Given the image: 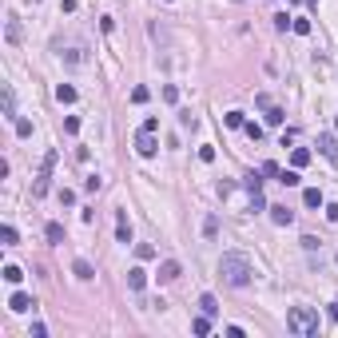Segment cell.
<instances>
[{
  "instance_id": "ffe728a7",
  "label": "cell",
  "mask_w": 338,
  "mask_h": 338,
  "mask_svg": "<svg viewBox=\"0 0 338 338\" xmlns=\"http://www.w3.org/2000/svg\"><path fill=\"white\" fill-rule=\"evenodd\" d=\"M48 243H64V227L60 223H48Z\"/></svg>"
},
{
  "instance_id": "52a82bcc",
  "label": "cell",
  "mask_w": 338,
  "mask_h": 338,
  "mask_svg": "<svg viewBox=\"0 0 338 338\" xmlns=\"http://www.w3.org/2000/svg\"><path fill=\"white\" fill-rule=\"evenodd\" d=\"M127 287H132V291H143V287H147V271H143V267H132V271H127Z\"/></svg>"
},
{
  "instance_id": "f546056e",
  "label": "cell",
  "mask_w": 338,
  "mask_h": 338,
  "mask_svg": "<svg viewBox=\"0 0 338 338\" xmlns=\"http://www.w3.org/2000/svg\"><path fill=\"white\" fill-rule=\"evenodd\" d=\"M215 231H219L215 219H207V223H203V235H207V239H215Z\"/></svg>"
},
{
  "instance_id": "4dcf8cb0",
  "label": "cell",
  "mask_w": 338,
  "mask_h": 338,
  "mask_svg": "<svg viewBox=\"0 0 338 338\" xmlns=\"http://www.w3.org/2000/svg\"><path fill=\"white\" fill-rule=\"evenodd\" d=\"M243 127H247V136H251V139H262V127H259V123H243Z\"/></svg>"
},
{
  "instance_id": "484cf974",
  "label": "cell",
  "mask_w": 338,
  "mask_h": 338,
  "mask_svg": "<svg viewBox=\"0 0 338 338\" xmlns=\"http://www.w3.org/2000/svg\"><path fill=\"white\" fill-rule=\"evenodd\" d=\"M100 187H104V179H100V175H88V183H84V191H92V195H96Z\"/></svg>"
},
{
  "instance_id": "7c38bea8",
  "label": "cell",
  "mask_w": 338,
  "mask_h": 338,
  "mask_svg": "<svg viewBox=\"0 0 338 338\" xmlns=\"http://www.w3.org/2000/svg\"><path fill=\"white\" fill-rule=\"evenodd\" d=\"M56 100H60V104H76V88H72V84H60V88H56Z\"/></svg>"
},
{
  "instance_id": "603a6c76",
  "label": "cell",
  "mask_w": 338,
  "mask_h": 338,
  "mask_svg": "<svg viewBox=\"0 0 338 338\" xmlns=\"http://www.w3.org/2000/svg\"><path fill=\"white\" fill-rule=\"evenodd\" d=\"M275 28H278V32H287V28H294V20H291L287 12H278V16H275Z\"/></svg>"
},
{
  "instance_id": "83f0119b",
  "label": "cell",
  "mask_w": 338,
  "mask_h": 338,
  "mask_svg": "<svg viewBox=\"0 0 338 338\" xmlns=\"http://www.w3.org/2000/svg\"><path fill=\"white\" fill-rule=\"evenodd\" d=\"M294 32H298V36H310V20H303V16H298V20H294Z\"/></svg>"
},
{
  "instance_id": "30bf717a",
  "label": "cell",
  "mask_w": 338,
  "mask_h": 338,
  "mask_svg": "<svg viewBox=\"0 0 338 338\" xmlns=\"http://www.w3.org/2000/svg\"><path fill=\"white\" fill-rule=\"evenodd\" d=\"M72 275L88 283V278H96V271H92V262H88V259H76V262H72Z\"/></svg>"
},
{
  "instance_id": "ac0fdd59",
  "label": "cell",
  "mask_w": 338,
  "mask_h": 338,
  "mask_svg": "<svg viewBox=\"0 0 338 338\" xmlns=\"http://www.w3.org/2000/svg\"><path fill=\"white\" fill-rule=\"evenodd\" d=\"M0 275H4V283H20V278H24V271H20V267H12V262H8V267H4V271H0Z\"/></svg>"
},
{
  "instance_id": "277c9868",
  "label": "cell",
  "mask_w": 338,
  "mask_h": 338,
  "mask_svg": "<svg viewBox=\"0 0 338 338\" xmlns=\"http://www.w3.org/2000/svg\"><path fill=\"white\" fill-rule=\"evenodd\" d=\"M8 310H16V314H24V310H36V298L24 291H16L12 298H8Z\"/></svg>"
},
{
  "instance_id": "4fadbf2b",
  "label": "cell",
  "mask_w": 338,
  "mask_h": 338,
  "mask_svg": "<svg viewBox=\"0 0 338 338\" xmlns=\"http://www.w3.org/2000/svg\"><path fill=\"white\" fill-rule=\"evenodd\" d=\"M303 203H307V207H323V191H318V187H307V191H303Z\"/></svg>"
},
{
  "instance_id": "cb8c5ba5",
  "label": "cell",
  "mask_w": 338,
  "mask_h": 338,
  "mask_svg": "<svg viewBox=\"0 0 338 338\" xmlns=\"http://www.w3.org/2000/svg\"><path fill=\"white\" fill-rule=\"evenodd\" d=\"M64 132H68V136H76V132H80V116H68V120H64Z\"/></svg>"
},
{
  "instance_id": "e0dca14e",
  "label": "cell",
  "mask_w": 338,
  "mask_h": 338,
  "mask_svg": "<svg viewBox=\"0 0 338 338\" xmlns=\"http://www.w3.org/2000/svg\"><path fill=\"white\" fill-rule=\"evenodd\" d=\"M287 120V111L283 108H275V104H271V108H267V123H271V127H278V123Z\"/></svg>"
},
{
  "instance_id": "8992f818",
  "label": "cell",
  "mask_w": 338,
  "mask_h": 338,
  "mask_svg": "<svg viewBox=\"0 0 338 338\" xmlns=\"http://www.w3.org/2000/svg\"><path fill=\"white\" fill-rule=\"evenodd\" d=\"M179 271H183V267H179L175 259L159 262V283H175V278H179Z\"/></svg>"
},
{
  "instance_id": "6da1fadb",
  "label": "cell",
  "mask_w": 338,
  "mask_h": 338,
  "mask_svg": "<svg viewBox=\"0 0 338 338\" xmlns=\"http://www.w3.org/2000/svg\"><path fill=\"white\" fill-rule=\"evenodd\" d=\"M219 278L227 283V287H251V278H255V267L247 255L239 251H227L223 259H219Z\"/></svg>"
},
{
  "instance_id": "836d02e7",
  "label": "cell",
  "mask_w": 338,
  "mask_h": 338,
  "mask_svg": "<svg viewBox=\"0 0 338 338\" xmlns=\"http://www.w3.org/2000/svg\"><path fill=\"white\" fill-rule=\"evenodd\" d=\"M330 318H334V323H338V298H334V303H330Z\"/></svg>"
},
{
  "instance_id": "5b68a950",
  "label": "cell",
  "mask_w": 338,
  "mask_h": 338,
  "mask_svg": "<svg viewBox=\"0 0 338 338\" xmlns=\"http://www.w3.org/2000/svg\"><path fill=\"white\" fill-rule=\"evenodd\" d=\"M318 152H323L326 159L338 167V139H334V136H326V132H323V136H318Z\"/></svg>"
},
{
  "instance_id": "d4e9b609",
  "label": "cell",
  "mask_w": 338,
  "mask_h": 338,
  "mask_svg": "<svg viewBox=\"0 0 338 338\" xmlns=\"http://www.w3.org/2000/svg\"><path fill=\"white\" fill-rule=\"evenodd\" d=\"M163 100H167V104H179V88H175V84H167V88H163Z\"/></svg>"
},
{
  "instance_id": "1f68e13d",
  "label": "cell",
  "mask_w": 338,
  "mask_h": 338,
  "mask_svg": "<svg viewBox=\"0 0 338 338\" xmlns=\"http://www.w3.org/2000/svg\"><path fill=\"white\" fill-rule=\"evenodd\" d=\"M60 203H64V207H72V203H76V191H68V187H64V191H60Z\"/></svg>"
},
{
  "instance_id": "9c48e42d",
  "label": "cell",
  "mask_w": 338,
  "mask_h": 338,
  "mask_svg": "<svg viewBox=\"0 0 338 338\" xmlns=\"http://www.w3.org/2000/svg\"><path fill=\"white\" fill-rule=\"evenodd\" d=\"M116 239H120V243H132V223H127V215H116Z\"/></svg>"
},
{
  "instance_id": "e575fe53",
  "label": "cell",
  "mask_w": 338,
  "mask_h": 338,
  "mask_svg": "<svg viewBox=\"0 0 338 338\" xmlns=\"http://www.w3.org/2000/svg\"><path fill=\"white\" fill-rule=\"evenodd\" d=\"M334 132H338V120H334Z\"/></svg>"
},
{
  "instance_id": "44dd1931",
  "label": "cell",
  "mask_w": 338,
  "mask_h": 338,
  "mask_svg": "<svg viewBox=\"0 0 338 338\" xmlns=\"http://www.w3.org/2000/svg\"><path fill=\"white\" fill-rule=\"evenodd\" d=\"M12 123H16V136H20V139H28V136H32V123H28V120H20V116H16Z\"/></svg>"
},
{
  "instance_id": "4316f807",
  "label": "cell",
  "mask_w": 338,
  "mask_h": 338,
  "mask_svg": "<svg viewBox=\"0 0 338 338\" xmlns=\"http://www.w3.org/2000/svg\"><path fill=\"white\" fill-rule=\"evenodd\" d=\"M136 255H139V259H155V247H147V243H139V247H136Z\"/></svg>"
},
{
  "instance_id": "7a4b0ae2",
  "label": "cell",
  "mask_w": 338,
  "mask_h": 338,
  "mask_svg": "<svg viewBox=\"0 0 338 338\" xmlns=\"http://www.w3.org/2000/svg\"><path fill=\"white\" fill-rule=\"evenodd\" d=\"M287 330L291 334H314L318 330V310H310V307H294L291 314H287Z\"/></svg>"
},
{
  "instance_id": "8fae6325",
  "label": "cell",
  "mask_w": 338,
  "mask_h": 338,
  "mask_svg": "<svg viewBox=\"0 0 338 338\" xmlns=\"http://www.w3.org/2000/svg\"><path fill=\"white\" fill-rule=\"evenodd\" d=\"M278 183H283V187H298V183H303V179H298V167L278 171Z\"/></svg>"
},
{
  "instance_id": "d6986e66",
  "label": "cell",
  "mask_w": 338,
  "mask_h": 338,
  "mask_svg": "<svg viewBox=\"0 0 338 338\" xmlns=\"http://www.w3.org/2000/svg\"><path fill=\"white\" fill-rule=\"evenodd\" d=\"M191 330H195V334H211V314L195 318V323H191Z\"/></svg>"
},
{
  "instance_id": "3957f363",
  "label": "cell",
  "mask_w": 338,
  "mask_h": 338,
  "mask_svg": "<svg viewBox=\"0 0 338 338\" xmlns=\"http://www.w3.org/2000/svg\"><path fill=\"white\" fill-rule=\"evenodd\" d=\"M136 152L143 155V159H152V155L159 152V143H155V132H147V127H139V136H136Z\"/></svg>"
},
{
  "instance_id": "7402d4cb",
  "label": "cell",
  "mask_w": 338,
  "mask_h": 338,
  "mask_svg": "<svg viewBox=\"0 0 338 338\" xmlns=\"http://www.w3.org/2000/svg\"><path fill=\"white\" fill-rule=\"evenodd\" d=\"M223 123H227V127H243V111H227V116H223Z\"/></svg>"
},
{
  "instance_id": "d6a6232c",
  "label": "cell",
  "mask_w": 338,
  "mask_h": 338,
  "mask_svg": "<svg viewBox=\"0 0 338 338\" xmlns=\"http://www.w3.org/2000/svg\"><path fill=\"white\" fill-rule=\"evenodd\" d=\"M326 219H330V223H338V203H326Z\"/></svg>"
},
{
  "instance_id": "2e32d148",
  "label": "cell",
  "mask_w": 338,
  "mask_h": 338,
  "mask_svg": "<svg viewBox=\"0 0 338 338\" xmlns=\"http://www.w3.org/2000/svg\"><path fill=\"white\" fill-rule=\"evenodd\" d=\"M0 243H4V247H16V243H20L16 227H8V223H4V227H0Z\"/></svg>"
},
{
  "instance_id": "5bb4252c",
  "label": "cell",
  "mask_w": 338,
  "mask_h": 338,
  "mask_svg": "<svg viewBox=\"0 0 338 338\" xmlns=\"http://www.w3.org/2000/svg\"><path fill=\"white\" fill-rule=\"evenodd\" d=\"M199 310L215 318V314H219V303H215V294H203V298H199Z\"/></svg>"
},
{
  "instance_id": "f1b7e54d",
  "label": "cell",
  "mask_w": 338,
  "mask_h": 338,
  "mask_svg": "<svg viewBox=\"0 0 338 338\" xmlns=\"http://www.w3.org/2000/svg\"><path fill=\"white\" fill-rule=\"evenodd\" d=\"M147 96H152L147 88H136V92H132V104H147Z\"/></svg>"
},
{
  "instance_id": "ba28073f",
  "label": "cell",
  "mask_w": 338,
  "mask_h": 338,
  "mask_svg": "<svg viewBox=\"0 0 338 338\" xmlns=\"http://www.w3.org/2000/svg\"><path fill=\"white\" fill-rule=\"evenodd\" d=\"M267 211H271V219H275L278 227H291V223H294V211H291V207H267Z\"/></svg>"
},
{
  "instance_id": "9a60e30c",
  "label": "cell",
  "mask_w": 338,
  "mask_h": 338,
  "mask_svg": "<svg viewBox=\"0 0 338 338\" xmlns=\"http://www.w3.org/2000/svg\"><path fill=\"white\" fill-rule=\"evenodd\" d=\"M307 163H310V152L307 147H294L291 152V167H307Z\"/></svg>"
}]
</instances>
